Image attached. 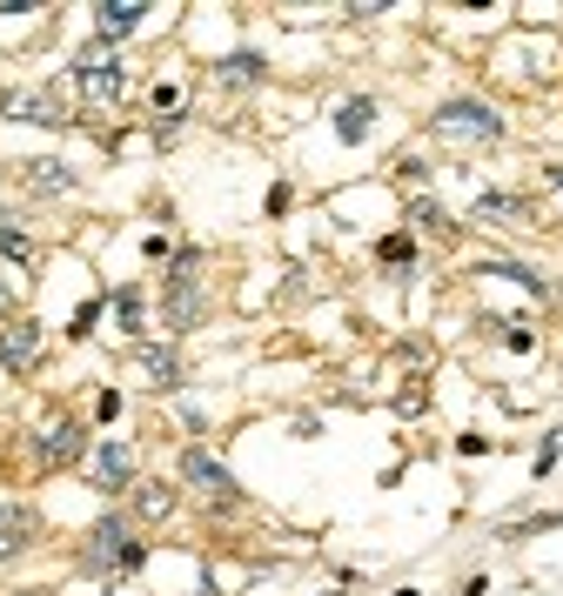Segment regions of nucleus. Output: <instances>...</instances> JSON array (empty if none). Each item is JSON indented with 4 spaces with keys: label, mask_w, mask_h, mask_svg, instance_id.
I'll return each instance as SVG.
<instances>
[{
    "label": "nucleus",
    "mask_w": 563,
    "mask_h": 596,
    "mask_svg": "<svg viewBox=\"0 0 563 596\" xmlns=\"http://www.w3.org/2000/svg\"><path fill=\"white\" fill-rule=\"evenodd\" d=\"M134 502H141V517H169V509H175V489H169V483H148Z\"/></svg>",
    "instance_id": "obj_18"
},
{
    "label": "nucleus",
    "mask_w": 563,
    "mask_h": 596,
    "mask_svg": "<svg viewBox=\"0 0 563 596\" xmlns=\"http://www.w3.org/2000/svg\"><path fill=\"white\" fill-rule=\"evenodd\" d=\"M74 88L88 95L95 108H115V101L128 95V74H121V61H115L108 47H95V54H80V61H74Z\"/></svg>",
    "instance_id": "obj_3"
},
{
    "label": "nucleus",
    "mask_w": 563,
    "mask_h": 596,
    "mask_svg": "<svg viewBox=\"0 0 563 596\" xmlns=\"http://www.w3.org/2000/svg\"><path fill=\"white\" fill-rule=\"evenodd\" d=\"M182 476L202 489V496H215V502H235V476L208 456V449H182Z\"/></svg>",
    "instance_id": "obj_6"
},
{
    "label": "nucleus",
    "mask_w": 563,
    "mask_h": 596,
    "mask_svg": "<svg viewBox=\"0 0 563 596\" xmlns=\"http://www.w3.org/2000/svg\"><path fill=\"white\" fill-rule=\"evenodd\" d=\"M410 254H416V241H410V235H389V241H382V262H389V269H402Z\"/></svg>",
    "instance_id": "obj_21"
},
{
    "label": "nucleus",
    "mask_w": 563,
    "mask_h": 596,
    "mask_svg": "<svg viewBox=\"0 0 563 596\" xmlns=\"http://www.w3.org/2000/svg\"><path fill=\"white\" fill-rule=\"evenodd\" d=\"M141 14H148L141 0H101V8H95V28L115 41V34H134V28H141Z\"/></svg>",
    "instance_id": "obj_13"
},
{
    "label": "nucleus",
    "mask_w": 563,
    "mask_h": 596,
    "mask_svg": "<svg viewBox=\"0 0 563 596\" xmlns=\"http://www.w3.org/2000/svg\"><path fill=\"white\" fill-rule=\"evenodd\" d=\"M0 108H8V121H34V128H54V121H67V115H61V101H54L47 88H14L8 101H0Z\"/></svg>",
    "instance_id": "obj_7"
},
{
    "label": "nucleus",
    "mask_w": 563,
    "mask_h": 596,
    "mask_svg": "<svg viewBox=\"0 0 563 596\" xmlns=\"http://www.w3.org/2000/svg\"><path fill=\"white\" fill-rule=\"evenodd\" d=\"M128 483H134V449L108 436V443L95 449V489H128Z\"/></svg>",
    "instance_id": "obj_9"
},
{
    "label": "nucleus",
    "mask_w": 563,
    "mask_h": 596,
    "mask_svg": "<svg viewBox=\"0 0 563 596\" xmlns=\"http://www.w3.org/2000/svg\"><path fill=\"white\" fill-rule=\"evenodd\" d=\"M0 254H8V262H34V241L21 228H0Z\"/></svg>",
    "instance_id": "obj_20"
},
{
    "label": "nucleus",
    "mask_w": 563,
    "mask_h": 596,
    "mask_svg": "<svg viewBox=\"0 0 563 596\" xmlns=\"http://www.w3.org/2000/svg\"><path fill=\"white\" fill-rule=\"evenodd\" d=\"M134 570L141 563V543H134V530H128V517H101L95 530H88V550H80V570Z\"/></svg>",
    "instance_id": "obj_2"
},
{
    "label": "nucleus",
    "mask_w": 563,
    "mask_h": 596,
    "mask_svg": "<svg viewBox=\"0 0 563 596\" xmlns=\"http://www.w3.org/2000/svg\"><path fill=\"white\" fill-rule=\"evenodd\" d=\"M369 128H376V101H362V95H356V101H343V108H336V134H343V141H362Z\"/></svg>",
    "instance_id": "obj_15"
},
{
    "label": "nucleus",
    "mask_w": 563,
    "mask_h": 596,
    "mask_svg": "<svg viewBox=\"0 0 563 596\" xmlns=\"http://www.w3.org/2000/svg\"><path fill=\"white\" fill-rule=\"evenodd\" d=\"M134 362H141V376H148V389H182V356L175 349H134Z\"/></svg>",
    "instance_id": "obj_10"
},
{
    "label": "nucleus",
    "mask_w": 563,
    "mask_h": 596,
    "mask_svg": "<svg viewBox=\"0 0 563 596\" xmlns=\"http://www.w3.org/2000/svg\"><path fill=\"white\" fill-rule=\"evenodd\" d=\"M95 322H101V302H80V308H74V328H67V335H88Z\"/></svg>",
    "instance_id": "obj_23"
},
{
    "label": "nucleus",
    "mask_w": 563,
    "mask_h": 596,
    "mask_svg": "<svg viewBox=\"0 0 563 596\" xmlns=\"http://www.w3.org/2000/svg\"><path fill=\"white\" fill-rule=\"evenodd\" d=\"M21 182H28L34 195H67V188H74V167H67V161H21Z\"/></svg>",
    "instance_id": "obj_11"
},
{
    "label": "nucleus",
    "mask_w": 563,
    "mask_h": 596,
    "mask_svg": "<svg viewBox=\"0 0 563 596\" xmlns=\"http://www.w3.org/2000/svg\"><path fill=\"white\" fill-rule=\"evenodd\" d=\"M410 221H416V228H436V235L450 228V215H443L436 202H416V208H410Z\"/></svg>",
    "instance_id": "obj_22"
},
{
    "label": "nucleus",
    "mask_w": 563,
    "mask_h": 596,
    "mask_svg": "<svg viewBox=\"0 0 563 596\" xmlns=\"http://www.w3.org/2000/svg\"><path fill=\"white\" fill-rule=\"evenodd\" d=\"M469 215L476 221H497V228H523L530 221V202H517V195H476Z\"/></svg>",
    "instance_id": "obj_12"
},
{
    "label": "nucleus",
    "mask_w": 563,
    "mask_h": 596,
    "mask_svg": "<svg viewBox=\"0 0 563 596\" xmlns=\"http://www.w3.org/2000/svg\"><path fill=\"white\" fill-rule=\"evenodd\" d=\"M74 456H88V430H80V422L61 415V422H47V430L34 436V463L41 469H67Z\"/></svg>",
    "instance_id": "obj_5"
},
{
    "label": "nucleus",
    "mask_w": 563,
    "mask_h": 596,
    "mask_svg": "<svg viewBox=\"0 0 563 596\" xmlns=\"http://www.w3.org/2000/svg\"><path fill=\"white\" fill-rule=\"evenodd\" d=\"M550 182H556V188H563V167H550Z\"/></svg>",
    "instance_id": "obj_24"
},
{
    "label": "nucleus",
    "mask_w": 563,
    "mask_h": 596,
    "mask_svg": "<svg viewBox=\"0 0 563 596\" xmlns=\"http://www.w3.org/2000/svg\"><path fill=\"white\" fill-rule=\"evenodd\" d=\"M221 80H235V88H241V80H262V54H249V47L228 54V61H221Z\"/></svg>",
    "instance_id": "obj_17"
},
{
    "label": "nucleus",
    "mask_w": 563,
    "mask_h": 596,
    "mask_svg": "<svg viewBox=\"0 0 563 596\" xmlns=\"http://www.w3.org/2000/svg\"><path fill=\"white\" fill-rule=\"evenodd\" d=\"M430 128H436L443 141H456V148H469V141H497V134H504V115H490L483 101H443V108L430 115Z\"/></svg>",
    "instance_id": "obj_1"
},
{
    "label": "nucleus",
    "mask_w": 563,
    "mask_h": 596,
    "mask_svg": "<svg viewBox=\"0 0 563 596\" xmlns=\"http://www.w3.org/2000/svg\"><path fill=\"white\" fill-rule=\"evenodd\" d=\"M34 356H41V322H0V362L34 369Z\"/></svg>",
    "instance_id": "obj_8"
},
{
    "label": "nucleus",
    "mask_w": 563,
    "mask_h": 596,
    "mask_svg": "<svg viewBox=\"0 0 563 596\" xmlns=\"http://www.w3.org/2000/svg\"><path fill=\"white\" fill-rule=\"evenodd\" d=\"M169 322H175V328H195V322H202V254H195V248L175 254V275H169Z\"/></svg>",
    "instance_id": "obj_4"
},
{
    "label": "nucleus",
    "mask_w": 563,
    "mask_h": 596,
    "mask_svg": "<svg viewBox=\"0 0 563 596\" xmlns=\"http://www.w3.org/2000/svg\"><path fill=\"white\" fill-rule=\"evenodd\" d=\"M115 315H121L128 335H141V289H121V295H115Z\"/></svg>",
    "instance_id": "obj_19"
},
{
    "label": "nucleus",
    "mask_w": 563,
    "mask_h": 596,
    "mask_svg": "<svg viewBox=\"0 0 563 596\" xmlns=\"http://www.w3.org/2000/svg\"><path fill=\"white\" fill-rule=\"evenodd\" d=\"M476 275H497V282H523L530 295H550V282H543V275H530V269H517V262H490V269H476Z\"/></svg>",
    "instance_id": "obj_16"
},
{
    "label": "nucleus",
    "mask_w": 563,
    "mask_h": 596,
    "mask_svg": "<svg viewBox=\"0 0 563 596\" xmlns=\"http://www.w3.org/2000/svg\"><path fill=\"white\" fill-rule=\"evenodd\" d=\"M28 537H34V517H28L21 502H0V556H14Z\"/></svg>",
    "instance_id": "obj_14"
}]
</instances>
